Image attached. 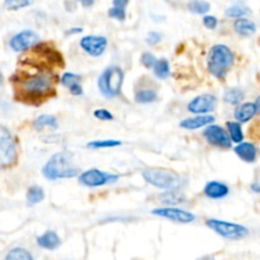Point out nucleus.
Listing matches in <instances>:
<instances>
[{"label": "nucleus", "mask_w": 260, "mask_h": 260, "mask_svg": "<svg viewBox=\"0 0 260 260\" xmlns=\"http://www.w3.org/2000/svg\"><path fill=\"white\" fill-rule=\"evenodd\" d=\"M52 90V78L46 71H38L32 75L25 76L18 85L19 95L27 99L45 98L50 95Z\"/></svg>", "instance_id": "f257e3e1"}, {"label": "nucleus", "mask_w": 260, "mask_h": 260, "mask_svg": "<svg viewBox=\"0 0 260 260\" xmlns=\"http://www.w3.org/2000/svg\"><path fill=\"white\" fill-rule=\"evenodd\" d=\"M78 173L79 170L74 165L73 156L68 151L56 152L42 168L43 177L48 180L69 179L76 177Z\"/></svg>", "instance_id": "f03ea898"}, {"label": "nucleus", "mask_w": 260, "mask_h": 260, "mask_svg": "<svg viewBox=\"0 0 260 260\" xmlns=\"http://www.w3.org/2000/svg\"><path fill=\"white\" fill-rule=\"evenodd\" d=\"M235 62L234 52L226 45H215L208 53V71L217 79H223Z\"/></svg>", "instance_id": "7ed1b4c3"}, {"label": "nucleus", "mask_w": 260, "mask_h": 260, "mask_svg": "<svg viewBox=\"0 0 260 260\" xmlns=\"http://www.w3.org/2000/svg\"><path fill=\"white\" fill-rule=\"evenodd\" d=\"M142 177L152 187L160 189L175 190L179 189L183 184V179L179 174L169 169L162 168H149L142 172Z\"/></svg>", "instance_id": "20e7f679"}, {"label": "nucleus", "mask_w": 260, "mask_h": 260, "mask_svg": "<svg viewBox=\"0 0 260 260\" xmlns=\"http://www.w3.org/2000/svg\"><path fill=\"white\" fill-rule=\"evenodd\" d=\"M123 71L118 66H109L98 79V88L102 95L112 99L121 93L122 83H123Z\"/></svg>", "instance_id": "39448f33"}, {"label": "nucleus", "mask_w": 260, "mask_h": 260, "mask_svg": "<svg viewBox=\"0 0 260 260\" xmlns=\"http://www.w3.org/2000/svg\"><path fill=\"white\" fill-rule=\"evenodd\" d=\"M18 152L12 134L0 126V169H7L17 162Z\"/></svg>", "instance_id": "423d86ee"}, {"label": "nucleus", "mask_w": 260, "mask_h": 260, "mask_svg": "<svg viewBox=\"0 0 260 260\" xmlns=\"http://www.w3.org/2000/svg\"><path fill=\"white\" fill-rule=\"evenodd\" d=\"M206 225L218 234L222 238L229 239V240H240V239L246 238L249 235V230L243 225L239 223L228 222V221L216 220V218H210L207 220Z\"/></svg>", "instance_id": "0eeeda50"}, {"label": "nucleus", "mask_w": 260, "mask_h": 260, "mask_svg": "<svg viewBox=\"0 0 260 260\" xmlns=\"http://www.w3.org/2000/svg\"><path fill=\"white\" fill-rule=\"evenodd\" d=\"M118 175L109 174V173L102 172L98 169H90L84 172L83 174L79 177V182L85 187L95 188V187H103L106 184H111V183L117 182Z\"/></svg>", "instance_id": "6e6552de"}, {"label": "nucleus", "mask_w": 260, "mask_h": 260, "mask_svg": "<svg viewBox=\"0 0 260 260\" xmlns=\"http://www.w3.org/2000/svg\"><path fill=\"white\" fill-rule=\"evenodd\" d=\"M151 213L155 216H159V217H164L180 223H189L196 220V216L192 212L175 207L155 208V210L151 211Z\"/></svg>", "instance_id": "1a4fd4ad"}, {"label": "nucleus", "mask_w": 260, "mask_h": 260, "mask_svg": "<svg viewBox=\"0 0 260 260\" xmlns=\"http://www.w3.org/2000/svg\"><path fill=\"white\" fill-rule=\"evenodd\" d=\"M203 135L211 145L220 147V149H230L231 145H233V141H231L228 132L217 124L208 126L206 131L203 132Z\"/></svg>", "instance_id": "9d476101"}, {"label": "nucleus", "mask_w": 260, "mask_h": 260, "mask_svg": "<svg viewBox=\"0 0 260 260\" xmlns=\"http://www.w3.org/2000/svg\"><path fill=\"white\" fill-rule=\"evenodd\" d=\"M107 46H108V41L103 36H85L80 41V47L93 57H99L103 55Z\"/></svg>", "instance_id": "9b49d317"}, {"label": "nucleus", "mask_w": 260, "mask_h": 260, "mask_svg": "<svg viewBox=\"0 0 260 260\" xmlns=\"http://www.w3.org/2000/svg\"><path fill=\"white\" fill-rule=\"evenodd\" d=\"M40 41V36L33 30H22L10 40V47L15 52H23L33 47Z\"/></svg>", "instance_id": "f8f14e48"}, {"label": "nucleus", "mask_w": 260, "mask_h": 260, "mask_svg": "<svg viewBox=\"0 0 260 260\" xmlns=\"http://www.w3.org/2000/svg\"><path fill=\"white\" fill-rule=\"evenodd\" d=\"M217 98L211 94H202L196 96L188 103V111L194 114H207L216 108Z\"/></svg>", "instance_id": "ddd939ff"}, {"label": "nucleus", "mask_w": 260, "mask_h": 260, "mask_svg": "<svg viewBox=\"0 0 260 260\" xmlns=\"http://www.w3.org/2000/svg\"><path fill=\"white\" fill-rule=\"evenodd\" d=\"M215 121V117L208 116V114H200V116L185 118L180 122V127L184 129H198L201 127H205L211 124Z\"/></svg>", "instance_id": "4468645a"}, {"label": "nucleus", "mask_w": 260, "mask_h": 260, "mask_svg": "<svg viewBox=\"0 0 260 260\" xmlns=\"http://www.w3.org/2000/svg\"><path fill=\"white\" fill-rule=\"evenodd\" d=\"M234 150H235V154L243 161L254 162L256 160V157H258V150L250 142H239V145Z\"/></svg>", "instance_id": "2eb2a0df"}, {"label": "nucleus", "mask_w": 260, "mask_h": 260, "mask_svg": "<svg viewBox=\"0 0 260 260\" xmlns=\"http://www.w3.org/2000/svg\"><path fill=\"white\" fill-rule=\"evenodd\" d=\"M230 193V188L221 182H210L205 187V194L211 200H222Z\"/></svg>", "instance_id": "dca6fc26"}, {"label": "nucleus", "mask_w": 260, "mask_h": 260, "mask_svg": "<svg viewBox=\"0 0 260 260\" xmlns=\"http://www.w3.org/2000/svg\"><path fill=\"white\" fill-rule=\"evenodd\" d=\"M256 112H258V108H256L255 103H244L235 109L234 116H235L236 121L238 122L245 123V122L250 121V119L255 116Z\"/></svg>", "instance_id": "f3484780"}, {"label": "nucleus", "mask_w": 260, "mask_h": 260, "mask_svg": "<svg viewBox=\"0 0 260 260\" xmlns=\"http://www.w3.org/2000/svg\"><path fill=\"white\" fill-rule=\"evenodd\" d=\"M234 29L238 35L243 36V37H249V36H253L256 32V24L253 20L241 17L238 18L236 22L234 23Z\"/></svg>", "instance_id": "a211bd4d"}, {"label": "nucleus", "mask_w": 260, "mask_h": 260, "mask_svg": "<svg viewBox=\"0 0 260 260\" xmlns=\"http://www.w3.org/2000/svg\"><path fill=\"white\" fill-rule=\"evenodd\" d=\"M37 244L41 248L47 249V250H55L60 246L61 241L57 234L53 233V231H46L43 235L38 236Z\"/></svg>", "instance_id": "6ab92c4d"}, {"label": "nucleus", "mask_w": 260, "mask_h": 260, "mask_svg": "<svg viewBox=\"0 0 260 260\" xmlns=\"http://www.w3.org/2000/svg\"><path fill=\"white\" fill-rule=\"evenodd\" d=\"M43 198H45V193H43L42 188L38 187V185H32L27 192V205H37V203L42 202Z\"/></svg>", "instance_id": "aec40b11"}, {"label": "nucleus", "mask_w": 260, "mask_h": 260, "mask_svg": "<svg viewBox=\"0 0 260 260\" xmlns=\"http://www.w3.org/2000/svg\"><path fill=\"white\" fill-rule=\"evenodd\" d=\"M33 126L37 129L43 128V127L57 128V119H56L55 116H51V114H42L38 118H36V121L33 122Z\"/></svg>", "instance_id": "412c9836"}, {"label": "nucleus", "mask_w": 260, "mask_h": 260, "mask_svg": "<svg viewBox=\"0 0 260 260\" xmlns=\"http://www.w3.org/2000/svg\"><path fill=\"white\" fill-rule=\"evenodd\" d=\"M243 99H244V91L239 88L229 89V90H226L225 94H223V101L229 104H233V106H236V104L241 103Z\"/></svg>", "instance_id": "4be33fe9"}, {"label": "nucleus", "mask_w": 260, "mask_h": 260, "mask_svg": "<svg viewBox=\"0 0 260 260\" xmlns=\"http://www.w3.org/2000/svg\"><path fill=\"white\" fill-rule=\"evenodd\" d=\"M228 129H229V136H230L231 141L241 142L244 140L243 129H241L240 122H228Z\"/></svg>", "instance_id": "5701e85b"}, {"label": "nucleus", "mask_w": 260, "mask_h": 260, "mask_svg": "<svg viewBox=\"0 0 260 260\" xmlns=\"http://www.w3.org/2000/svg\"><path fill=\"white\" fill-rule=\"evenodd\" d=\"M152 69H154V74L156 75V78L159 79H167L170 74V65L165 58L156 60Z\"/></svg>", "instance_id": "b1692460"}, {"label": "nucleus", "mask_w": 260, "mask_h": 260, "mask_svg": "<svg viewBox=\"0 0 260 260\" xmlns=\"http://www.w3.org/2000/svg\"><path fill=\"white\" fill-rule=\"evenodd\" d=\"M157 99V93L152 89H144V90H140L139 93L135 95V101L137 103L141 104H147V103H152Z\"/></svg>", "instance_id": "393cba45"}, {"label": "nucleus", "mask_w": 260, "mask_h": 260, "mask_svg": "<svg viewBox=\"0 0 260 260\" xmlns=\"http://www.w3.org/2000/svg\"><path fill=\"white\" fill-rule=\"evenodd\" d=\"M251 10L249 9L248 7L245 5H233V7L228 8L225 12V14L228 15L229 18H241V17H245V15L250 14Z\"/></svg>", "instance_id": "a878e982"}, {"label": "nucleus", "mask_w": 260, "mask_h": 260, "mask_svg": "<svg viewBox=\"0 0 260 260\" xmlns=\"http://www.w3.org/2000/svg\"><path fill=\"white\" fill-rule=\"evenodd\" d=\"M160 200L165 205H178V203L184 202V197L175 192V190H168L167 193L160 196Z\"/></svg>", "instance_id": "bb28decb"}, {"label": "nucleus", "mask_w": 260, "mask_h": 260, "mask_svg": "<svg viewBox=\"0 0 260 260\" xmlns=\"http://www.w3.org/2000/svg\"><path fill=\"white\" fill-rule=\"evenodd\" d=\"M122 142L117 141V140H99V141H91L86 144V147L89 149H109V147L119 146Z\"/></svg>", "instance_id": "cd10ccee"}, {"label": "nucleus", "mask_w": 260, "mask_h": 260, "mask_svg": "<svg viewBox=\"0 0 260 260\" xmlns=\"http://www.w3.org/2000/svg\"><path fill=\"white\" fill-rule=\"evenodd\" d=\"M210 4L207 2H203V0H192L188 4V9L194 14H205L210 10Z\"/></svg>", "instance_id": "c85d7f7f"}, {"label": "nucleus", "mask_w": 260, "mask_h": 260, "mask_svg": "<svg viewBox=\"0 0 260 260\" xmlns=\"http://www.w3.org/2000/svg\"><path fill=\"white\" fill-rule=\"evenodd\" d=\"M7 259L9 260H32L33 256L30 255L29 251L23 248H14L8 253Z\"/></svg>", "instance_id": "c756f323"}, {"label": "nucleus", "mask_w": 260, "mask_h": 260, "mask_svg": "<svg viewBox=\"0 0 260 260\" xmlns=\"http://www.w3.org/2000/svg\"><path fill=\"white\" fill-rule=\"evenodd\" d=\"M33 0H5L4 7L9 10H18L32 4Z\"/></svg>", "instance_id": "7c9ffc66"}, {"label": "nucleus", "mask_w": 260, "mask_h": 260, "mask_svg": "<svg viewBox=\"0 0 260 260\" xmlns=\"http://www.w3.org/2000/svg\"><path fill=\"white\" fill-rule=\"evenodd\" d=\"M108 15L111 18H113V19H117V20H124L126 19V9H123V8H118V7H112L111 9L108 10Z\"/></svg>", "instance_id": "2f4dec72"}, {"label": "nucleus", "mask_w": 260, "mask_h": 260, "mask_svg": "<svg viewBox=\"0 0 260 260\" xmlns=\"http://www.w3.org/2000/svg\"><path fill=\"white\" fill-rule=\"evenodd\" d=\"M80 81V76L76 75V74H73V73H66L63 74L62 78H61V84L65 86H70L73 85V84L75 83H79Z\"/></svg>", "instance_id": "473e14b6"}, {"label": "nucleus", "mask_w": 260, "mask_h": 260, "mask_svg": "<svg viewBox=\"0 0 260 260\" xmlns=\"http://www.w3.org/2000/svg\"><path fill=\"white\" fill-rule=\"evenodd\" d=\"M155 62H156V57H155L152 53L150 52H144L141 56V63L146 69H152L154 68Z\"/></svg>", "instance_id": "72a5a7b5"}, {"label": "nucleus", "mask_w": 260, "mask_h": 260, "mask_svg": "<svg viewBox=\"0 0 260 260\" xmlns=\"http://www.w3.org/2000/svg\"><path fill=\"white\" fill-rule=\"evenodd\" d=\"M94 117L101 119V121H112L113 119V114L107 109H96V111H94Z\"/></svg>", "instance_id": "f704fd0d"}, {"label": "nucleus", "mask_w": 260, "mask_h": 260, "mask_svg": "<svg viewBox=\"0 0 260 260\" xmlns=\"http://www.w3.org/2000/svg\"><path fill=\"white\" fill-rule=\"evenodd\" d=\"M217 18L213 17V15H205L203 17V25L206 28H208V29H215L217 27Z\"/></svg>", "instance_id": "c9c22d12"}, {"label": "nucleus", "mask_w": 260, "mask_h": 260, "mask_svg": "<svg viewBox=\"0 0 260 260\" xmlns=\"http://www.w3.org/2000/svg\"><path fill=\"white\" fill-rule=\"evenodd\" d=\"M160 41H161V35H160L159 32H150L146 37L147 45H150V46L157 45Z\"/></svg>", "instance_id": "e433bc0d"}, {"label": "nucleus", "mask_w": 260, "mask_h": 260, "mask_svg": "<svg viewBox=\"0 0 260 260\" xmlns=\"http://www.w3.org/2000/svg\"><path fill=\"white\" fill-rule=\"evenodd\" d=\"M69 89H70V93L73 95H81L83 94V88H81V85L79 83L73 84V85L69 86Z\"/></svg>", "instance_id": "4c0bfd02"}, {"label": "nucleus", "mask_w": 260, "mask_h": 260, "mask_svg": "<svg viewBox=\"0 0 260 260\" xmlns=\"http://www.w3.org/2000/svg\"><path fill=\"white\" fill-rule=\"evenodd\" d=\"M129 3V0H113V5L114 7H118V8H123L126 9L127 4Z\"/></svg>", "instance_id": "58836bf2"}, {"label": "nucleus", "mask_w": 260, "mask_h": 260, "mask_svg": "<svg viewBox=\"0 0 260 260\" xmlns=\"http://www.w3.org/2000/svg\"><path fill=\"white\" fill-rule=\"evenodd\" d=\"M78 2L80 3L83 7L88 8V7H91V5L94 4V2H95V0H78Z\"/></svg>", "instance_id": "ea45409f"}, {"label": "nucleus", "mask_w": 260, "mask_h": 260, "mask_svg": "<svg viewBox=\"0 0 260 260\" xmlns=\"http://www.w3.org/2000/svg\"><path fill=\"white\" fill-rule=\"evenodd\" d=\"M250 189L254 193H260V182H255L250 185Z\"/></svg>", "instance_id": "a19ab883"}, {"label": "nucleus", "mask_w": 260, "mask_h": 260, "mask_svg": "<svg viewBox=\"0 0 260 260\" xmlns=\"http://www.w3.org/2000/svg\"><path fill=\"white\" fill-rule=\"evenodd\" d=\"M80 32H83V28L76 27V28H71V29H69L66 33H68V35H74V33H80Z\"/></svg>", "instance_id": "79ce46f5"}, {"label": "nucleus", "mask_w": 260, "mask_h": 260, "mask_svg": "<svg viewBox=\"0 0 260 260\" xmlns=\"http://www.w3.org/2000/svg\"><path fill=\"white\" fill-rule=\"evenodd\" d=\"M255 106H256V108H258V111H259V109H260V96L255 101Z\"/></svg>", "instance_id": "37998d69"}, {"label": "nucleus", "mask_w": 260, "mask_h": 260, "mask_svg": "<svg viewBox=\"0 0 260 260\" xmlns=\"http://www.w3.org/2000/svg\"><path fill=\"white\" fill-rule=\"evenodd\" d=\"M3 84V78H2V75H0V85H2Z\"/></svg>", "instance_id": "c03bdc74"}]
</instances>
